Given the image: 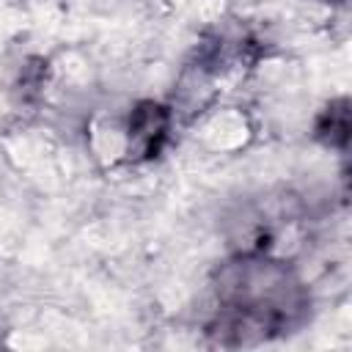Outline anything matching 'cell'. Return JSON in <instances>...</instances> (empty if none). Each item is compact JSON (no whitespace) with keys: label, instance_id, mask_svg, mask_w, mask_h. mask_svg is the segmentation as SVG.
<instances>
[{"label":"cell","instance_id":"cell-1","mask_svg":"<svg viewBox=\"0 0 352 352\" xmlns=\"http://www.w3.org/2000/svg\"><path fill=\"white\" fill-rule=\"evenodd\" d=\"M311 316V292L280 256L236 250L212 272V314L204 333L209 344L239 349L297 333Z\"/></svg>","mask_w":352,"mask_h":352},{"label":"cell","instance_id":"cell-3","mask_svg":"<svg viewBox=\"0 0 352 352\" xmlns=\"http://www.w3.org/2000/svg\"><path fill=\"white\" fill-rule=\"evenodd\" d=\"M314 138L330 148H346L349 143V102L341 96V99H333L319 116H316V124H314Z\"/></svg>","mask_w":352,"mask_h":352},{"label":"cell","instance_id":"cell-2","mask_svg":"<svg viewBox=\"0 0 352 352\" xmlns=\"http://www.w3.org/2000/svg\"><path fill=\"white\" fill-rule=\"evenodd\" d=\"M170 132V110L162 102L143 99L132 107L126 121V154L135 162L154 160Z\"/></svg>","mask_w":352,"mask_h":352},{"label":"cell","instance_id":"cell-4","mask_svg":"<svg viewBox=\"0 0 352 352\" xmlns=\"http://www.w3.org/2000/svg\"><path fill=\"white\" fill-rule=\"evenodd\" d=\"M44 77H47V60L33 58V60L22 69V77H19L22 96H33V94H38V88L44 85Z\"/></svg>","mask_w":352,"mask_h":352}]
</instances>
